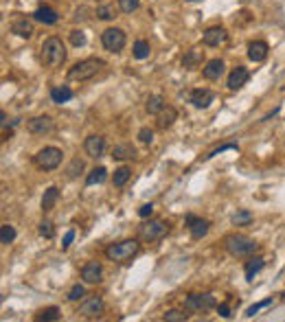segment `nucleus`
I'll use <instances>...</instances> for the list:
<instances>
[{"mask_svg": "<svg viewBox=\"0 0 285 322\" xmlns=\"http://www.w3.org/2000/svg\"><path fill=\"white\" fill-rule=\"evenodd\" d=\"M62 149H57V147H44V149H39L35 156H33V162H35V167L37 169H42V171H55L59 164H62Z\"/></svg>", "mask_w": 285, "mask_h": 322, "instance_id": "39448f33", "label": "nucleus"}, {"mask_svg": "<svg viewBox=\"0 0 285 322\" xmlns=\"http://www.w3.org/2000/svg\"><path fill=\"white\" fill-rule=\"evenodd\" d=\"M72 239H75V230H68V233H66V235H64L62 248H64V250H68V248H70V243H72Z\"/></svg>", "mask_w": 285, "mask_h": 322, "instance_id": "a18cd8bd", "label": "nucleus"}, {"mask_svg": "<svg viewBox=\"0 0 285 322\" xmlns=\"http://www.w3.org/2000/svg\"><path fill=\"white\" fill-rule=\"evenodd\" d=\"M39 235L44 237V239H53V235H55V228H53V221H49V219H42L39 221Z\"/></svg>", "mask_w": 285, "mask_h": 322, "instance_id": "4c0bfd02", "label": "nucleus"}, {"mask_svg": "<svg viewBox=\"0 0 285 322\" xmlns=\"http://www.w3.org/2000/svg\"><path fill=\"white\" fill-rule=\"evenodd\" d=\"M189 101H191V105H193V108L204 110V108H209V105L215 101V92L209 90V88H195V90L189 95Z\"/></svg>", "mask_w": 285, "mask_h": 322, "instance_id": "ddd939ff", "label": "nucleus"}, {"mask_svg": "<svg viewBox=\"0 0 285 322\" xmlns=\"http://www.w3.org/2000/svg\"><path fill=\"white\" fill-rule=\"evenodd\" d=\"M103 311H105V302L101 296H88V298H84V302L79 305V315H84V318H88V320L101 318Z\"/></svg>", "mask_w": 285, "mask_h": 322, "instance_id": "1a4fd4ad", "label": "nucleus"}, {"mask_svg": "<svg viewBox=\"0 0 285 322\" xmlns=\"http://www.w3.org/2000/svg\"><path fill=\"white\" fill-rule=\"evenodd\" d=\"M224 62L220 57L217 59H211V62H207V66H204V70H202V75L209 79V81H215V79H220L222 75H224Z\"/></svg>", "mask_w": 285, "mask_h": 322, "instance_id": "6ab92c4d", "label": "nucleus"}, {"mask_svg": "<svg viewBox=\"0 0 285 322\" xmlns=\"http://www.w3.org/2000/svg\"><path fill=\"white\" fill-rule=\"evenodd\" d=\"M191 3H193V0H191Z\"/></svg>", "mask_w": 285, "mask_h": 322, "instance_id": "09e8293b", "label": "nucleus"}, {"mask_svg": "<svg viewBox=\"0 0 285 322\" xmlns=\"http://www.w3.org/2000/svg\"><path fill=\"white\" fill-rule=\"evenodd\" d=\"M13 239H16V228H13L11 223H3V226H0V243H3V246H9V243H13Z\"/></svg>", "mask_w": 285, "mask_h": 322, "instance_id": "473e14b6", "label": "nucleus"}, {"mask_svg": "<svg viewBox=\"0 0 285 322\" xmlns=\"http://www.w3.org/2000/svg\"><path fill=\"white\" fill-rule=\"evenodd\" d=\"M11 33H16L18 37L29 39L33 35V22H31V20H26V18L13 20V22H11Z\"/></svg>", "mask_w": 285, "mask_h": 322, "instance_id": "4be33fe9", "label": "nucleus"}, {"mask_svg": "<svg viewBox=\"0 0 285 322\" xmlns=\"http://www.w3.org/2000/svg\"><path fill=\"white\" fill-rule=\"evenodd\" d=\"M167 233H169V223L162 221V219H149L138 228V237H141L143 241H149V243L162 239Z\"/></svg>", "mask_w": 285, "mask_h": 322, "instance_id": "0eeeda50", "label": "nucleus"}, {"mask_svg": "<svg viewBox=\"0 0 285 322\" xmlns=\"http://www.w3.org/2000/svg\"><path fill=\"white\" fill-rule=\"evenodd\" d=\"M248 79H250V72H248L246 66H235V68L230 70V75H228L226 85H228V90H239V88L246 85Z\"/></svg>", "mask_w": 285, "mask_h": 322, "instance_id": "4468645a", "label": "nucleus"}, {"mask_svg": "<svg viewBox=\"0 0 285 322\" xmlns=\"http://www.w3.org/2000/svg\"><path fill=\"white\" fill-rule=\"evenodd\" d=\"M103 68H105L103 59H97V57L82 59V62H77L68 70V79L70 81H88V79H95Z\"/></svg>", "mask_w": 285, "mask_h": 322, "instance_id": "7ed1b4c3", "label": "nucleus"}, {"mask_svg": "<svg viewBox=\"0 0 285 322\" xmlns=\"http://www.w3.org/2000/svg\"><path fill=\"white\" fill-rule=\"evenodd\" d=\"M141 250V243L136 239H123V241H116V243H110L105 248V256L114 263H125L130 259H134Z\"/></svg>", "mask_w": 285, "mask_h": 322, "instance_id": "20e7f679", "label": "nucleus"}, {"mask_svg": "<svg viewBox=\"0 0 285 322\" xmlns=\"http://www.w3.org/2000/svg\"><path fill=\"white\" fill-rule=\"evenodd\" d=\"M39 57H42L44 66H49V68H59L64 62H66V46L59 37L51 35L46 37L42 42V53H39Z\"/></svg>", "mask_w": 285, "mask_h": 322, "instance_id": "f03ea898", "label": "nucleus"}, {"mask_svg": "<svg viewBox=\"0 0 285 322\" xmlns=\"http://www.w3.org/2000/svg\"><path fill=\"white\" fill-rule=\"evenodd\" d=\"M263 265H266V261L261 259V256H250V259L246 261V265H243V274H246V281L253 283L255 276L261 272Z\"/></svg>", "mask_w": 285, "mask_h": 322, "instance_id": "aec40b11", "label": "nucleus"}, {"mask_svg": "<svg viewBox=\"0 0 285 322\" xmlns=\"http://www.w3.org/2000/svg\"><path fill=\"white\" fill-rule=\"evenodd\" d=\"M217 313H220L222 318H230V315H233V313H230V307L226 305V302H222V305H217Z\"/></svg>", "mask_w": 285, "mask_h": 322, "instance_id": "49530a36", "label": "nucleus"}, {"mask_svg": "<svg viewBox=\"0 0 285 322\" xmlns=\"http://www.w3.org/2000/svg\"><path fill=\"white\" fill-rule=\"evenodd\" d=\"M112 158L114 160H132V158H136V147L132 143H118L112 149Z\"/></svg>", "mask_w": 285, "mask_h": 322, "instance_id": "412c9836", "label": "nucleus"}, {"mask_svg": "<svg viewBox=\"0 0 285 322\" xmlns=\"http://www.w3.org/2000/svg\"><path fill=\"white\" fill-rule=\"evenodd\" d=\"M270 305H272V298H266V300H261V302H255L253 307L246 309V315H248V318H253L255 313H259L261 309H266V307H270Z\"/></svg>", "mask_w": 285, "mask_h": 322, "instance_id": "58836bf2", "label": "nucleus"}, {"mask_svg": "<svg viewBox=\"0 0 285 322\" xmlns=\"http://www.w3.org/2000/svg\"><path fill=\"white\" fill-rule=\"evenodd\" d=\"M224 248L230 256H237V259H246V256H253L257 250H259V243L255 239H250L246 235L233 233L224 239Z\"/></svg>", "mask_w": 285, "mask_h": 322, "instance_id": "f257e3e1", "label": "nucleus"}, {"mask_svg": "<svg viewBox=\"0 0 285 322\" xmlns=\"http://www.w3.org/2000/svg\"><path fill=\"white\" fill-rule=\"evenodd\" d=\"M33 18H35L37 22H42V24H55L57 20H59L57 13L53 11L51 7H46V5H44V7H37L35 13H33Z\"/></svg>", "mask_w": 285, "mask_h": 322, "instance_id": "393cba45", "label": "nucleus"}, {"mask_svg": "<svg viewBox=\"0 0 285 322\" xmlns=\"http://www.w3.org/2000/svg\"><path fill=\"white\" fill-rule=\"evenodd\" d=\"M72 99V90L68 88V85H55V88H51V101L62 105L66 101H70Z\"/></svg>", "mask_w": 285, "mask_h": 322, "instance_id": "a878e982", "label": "nucleus"}, {"mask_svg": "<svg viewBox=\"0 0 285 322\" xmlns=\"http://www.w3.org/2000/svg\"><path fill=\"white\" fill-rule=\"evenodd\" d=\"M59 200V189L57 187H49L42 195V213H51L55 208V204Z\"/></svg>", "mask_w": 285, "mask_h": 322, "instance_id": "5701e85b", "label": "nucleus"}, {"mask_svg": "<svg viewBox=\"0 0 285 322\" xmlns=\"http://www.w3.org/2000/svg\"><path fill=\"white\" fill-rule=\"evenodd\" d=\"M202 59H204V51H200V49H191V51L184 53L182 66H184V68H189V70H193V68H197V66L202 64Z\"/></svg>", "mask_w": 285, "mask_h": 322, "instance_id": "b1692460", "label": "nucleus"}, {"mask_svg": "<svg viewBox=\"0 0 285 322\" xmlns=\"http://www.w3.org/2000/svg\"><path fill=\"white\" fill-rule=\"evenodd\" d=\"M138 5H141V0H118V9L123 13H132L138 9Z\"/></svg>", "mask_w": 285, "mask_h": 322, "instance_id": "ea45409f", "label": "nucleus"}, {"mask_svg": "<svg viewBox=\"0 0 285 322\" xmlns=\"http://www.w3.org/2000/svg\"><path fill=\"white\" fill-rule=\"evenodd\" d=\"M0 118H3V121H0V125H3V129L7 127V123H9V121H7V112L3 110V112H0Z\"/></svg>", "mask_w": 285, "mask_h": 322, "instance_id": "de8ad7c7", "label": "nucleus"}, {"mask_svg": "<svg viewBox=\"0 0 285 322\" xmlns=\"http://www.w3.org/2000/svg\"><path fill=\"white\" fill-rule=\"evenodd\" d=\"M26 129H29L33 136H46L55 129V121H53L51 116H33L26 121Z\"/></svg>", "mask_w": 285, "mask_h": 322, "instance_id": "9d476101", "label": "nucleus"}, {"mask_svg": "<svg viewBox=\"0 0 285 322\" xmlns=\"http://www.w3.org/2000/svg\"><path fill=\"white\" fill-rule=\"evenodd\" d=\"M151 213H154V204H143V206L138 208V215H141L143 219H147V217H151Z\"/></svg>", "mask_w": 285, "mask_h": 322, "instance_id": "37998d69", "label": "nucleus"}, {"mask_svg": "<svg viewBox=\"0 0 285 322\" xmlns=\"http://www.w3.org/2000/svg\"><path fill=\"white\" fill-rule=\"evenodd\" d=\"M82 281L88 283V285H97V283H101V281H103V267H101V263H97V261L84 263V267H82Z\"/></svg>", "mask_w": 285, "mask_h": 322, "instance_id": "9b49d317", "label": "nucleus"}, {"mask_svg": "<svg viewBox=\"0 0 285 322\" xmlns=\"http://www.w3.org/2000/svg\"><path fill=\"white\" fill-rule=\"evenodd\" d=\"M82 171H84V160H82V158H72L68 169H66V177H68V180H75Z\"/></svg>", "mask_w": 285, "mask_h": 322, "instance_id": "f704fd0d", "label": "nucleus"}, {"mask_svg": "<svg viewBox=\"0 0 285 322\" xmlns=\"http://www.w3.org/2000/svg\"><path fill=\"white\" fill-rule=\"evenodd\" d=\"M248 57L253 59L255 64H261L268 59V44L261 42V39H257V42H250L248 44Z\"/></svg>", "mask_w": 285, "mask_h": 322, "instance_id": "f3484780", "label": "nucleus"}, {"mask_svg": "<svg viewBox=\"0 0 285 322\" xmlns=\"http://www.w3.org/2000/svg\"><path fill=\"white\" fill-rule=\"evenodd\" d=\"M253 221V213L250 210H237L233 215V226H248Z\"/></svg>", "mask_w": 285, "mask_h": 322, "instance_id": "c9c22d12", "label": "nucleus"}, {"mask_svg": "<svg viewBox=\"0 0 285 322\" xmlns=\"http://www.w3.org/2000/svg\"><path fill=\"white\" fill-rule=\"evenodd\" d=\"M130 175H132V171H130L128 167H118V169L114 171V175H112V184L121 189V187H125V184H128Z\"/></svg>", "mask_w": 285, "mask_h": 322, "instance_id": "2f4dec72", "label": "nucleus"}, {"mask_svg": "<svg viewBox=\"0 0 285 322\" xmlns=\"http://www.w3.org/2000/svg\"><path fill=\"white\" fill-rule=\"evenodd\" d=\"M128 37H125V31L123 29H105L101 33V44L105 51L110 53H121Z\"/></svg>", "mask_w": 285, "mask_h": 322, "instance_id": "6e6552de", "label": "nucleus"}, {"mask_svg": "<svg viewBox=\"0 0 285 322\" xmlns=\"http://www.w3.org/2000/svg\"><path fill=\"white\" fill-rule=\"evenodd\" d=\"M217 307V300L213 294H189L184 300V309L193 313H207Z\"/></svg>", "mask_w": 285, "mask_h": 322, "instance_id": "423d86ee", "label": "nucleus"}, {"mask_svg": "<svg viewBox=\"0 0 285 322\" xmlns=\"http://www.w3.org/2000/svg\"><path fill=\"white\" fill-rule=\"evenodd\" d=\"M228 149H239V147H237V145H233V143H230V145H222V147H217L215 151H211V154H209V156H204V158H213V156H220L222 151H228Z\"/></svg>", "mask_w": 285, "mask_h": 322, "instance_id": "c03bdc74", "label": "nucleus"}, {"mask_svg": "<svg viewBox=\"0 0 285 322\" xmlns=\"http://www.w3.org/2000/svg\"><path fill=\"white\" fill-rule=\"evenodd\" d=\"M118 11H121V9H116L112 3H101L97 7V18L99 20H114Z\"/></svg>", "mask_w": 285, "mask_h": 322, "instance_id": "cd10ccee", "label": "nucleus"}, {"mask_svg": "<svg viewBox=\"0 0 285 322\" xmlns=\"http://www.w3.org/2000/svg\"><path fill=\"white\" fill-rule=\"evenodd\" d=\"M151 53V46L147 39H136L134 42V49H132V55H134V59H147Z\"/></svg>", "mask_w": 285, "mask_h": 322, "instance_id": "c85d7f7f", "label": "nucleus"}, {"mask_svg": "<svg viewBox=\"0 0 285 322\" xmlns=\"http://www.w3.org/2000/svg\"><path fill=\"white\" fill-rule=\"evenodd\" d=\"M84 151H86V154H88L90 158L103 156V151H105V138L99 136V134L88 136V138L84 141Z\"/></svg>", "mask_w": 285, "mask_h": 322, "instance_id": "dca6fc26", "label": "nucleus"}, {"mask_svg": "<svg viewBox=\"0 0 285 322\" xmlns=\"http://www.w3.org/2000/svg\"><path fill=\"white\" fill-rule=\"evenodd\" d=\"M178 121V110L176 108H171V105H167L160 114L156 116V125H158V129H169L171 125H174Z\"/></svg>", "mask_w": 285, "mask_h": 322, "instance_id": "a211bd4d", "label": "nucleus"}, {"mask_svg": "<svg viewBox=\"0 0 285 322\" xmlns=\"http://www.w3.org/2000/svg\"><path fill=\"white\" fill-rule=\"evenodd\" d=\"M84 296H86V287L79 285V283H75V285L70 287V292H68V296H66V298H68L70 302H75V300H82Z\"/></svg>", "mask_w": 285, "mask_h": 322, "instance_id": "e433bc0d", "label": "nucleus"}, {"mask_svg": "<svg viewBox=\"0 0 285 322\" xmlns=\"http://www.w3.org/2000/svg\"><path fill=\"white\" fill-rule=\"evenodd\" d=\"M62 318V311H59L57 307H46V309H42V311H37L35 313V320L37 322H55V320H59Z\"/></svg>", "mask_w": 285, "mask_h": 322, "instance_id": "c756f323", "label": "nucleus"}, {"mask_svg": "<svg viewBox=\"0 0 285 322\" xmlns=\"http://www.w3.org/2000/svg\"><path fill=\"white\" fill-rule=\"evenodd\" d=\"M165 322H187L189 320V313L182 311V309H169L167 313L162 315Z\"/></svg>", "mask_w": 285, "mask_h": 322, "instance_id": "72a5a7b5", "label": "nucleus"}, {"mask_svg": "<svg viewBox=\"0 0 285 322\" xmlns=\"http://www.w3.org/2000/svg\"><path fill=\"white\" fill-rule=\"evenodd\" d=\"M138 141H141L143 145H151V141H154V131H151L149 127H143L141 131H138Z\"/></svg>", "mask_w": 285, "mask_h": 322, "instance_id": "79ce46f5", "label": "nucleus"}, {"mask_svg": "<svg viewBox=\"0 0 285 322\" xmlns=\"http://www.w3.org/2000/svg\"><path fill=\"white\" fill-rule=\"evenodd\" d=\"M165 108H167V103H165V97H160V95L149 97L147 103H145V110H147V114H154V116L160 114Z\"/></svg>", "mask_w": 285, "mask_h": 322, "instance_id": "bb28decb", "label": "nucleus"}, {"mask_svg": "<svg viewBox=\"0 0 285 322\" xmlns=\"http://www.w3.org/2000/svg\"><path fill=\"white\" fill-rule=\"evenodd\" d=\"M226 37H228V33L224 26H211V29L204 31V35H202V44L204 46H220L226 42Z\"/></svg>", "mask_w": 285, "mask_h": 322, "instance_id": "2eb2a0df", "label": "nucleus"}, {"mask_svg": "<svg viewBox=\"0 0 285 322\" xmlns=\"http://www.w3.org/2000/svg\"><path fill=\"white\" fill-rule=\"evenodd\" d=\"M187 228L193 239H202V237L209 235L211 230V221L209 219H202V217H195V215H187Z\"/></svg>", "mask_w": 285, "mask_h": 322, "instance_id": "f8f14e48", "label": "nucleus"}, {"mask_svg": "<svg viewBox=\"0 0 285 322\" xmlns=\"http://www.w3.org/2000/svg\"><path fill=\"white\" fill-rule=\"evenodd\" d=\"M70 42H72V46H84V44H86V35H84V31H82V29L70 31Z\"/></svg>", "mask_w": 285, "mask_h": 322, "instance_id": "a19ab883", "label": "nucleus"}, {"mask_svg": "<svg viewBox=\"0 0 285 322\" xmlns=\"http://www.w3.org/2000/svg\"><path fill=\"white\" fill-rule=\"evenodd\" d=\"M105 177H108V171H105V167H95L88 173V177H86V184H88V187H92V184H101Z\"/></svg>", "mask_w": 285, "mask_h": 322, "instance_id": "7c9ffc66", "label": "nucleus"}]
</instances>
